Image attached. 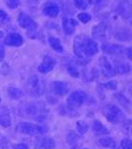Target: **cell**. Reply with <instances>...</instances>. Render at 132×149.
I'll use <instances>...</instances> for the list:
<instances>
[{
	"label": "cell",
	"mask_w": 132,
	"mask_h": 149,
	"mask_svg": "<svg viewBox=\"0 0 132 149\" xmlns=\"http://www.w3.org/2000/svg\"><path fill=\"white\" fill-rule=\"evenodd\" d=\"M105 118L111 123H119L124 119V113L118 107L114 104H107L102 109Z\"/></svg>",
	"instance_id": "5b68a950"
},
{
	"label": "cell",
	"mask_w": 132,
	"mask_h": 149,
	"mask_svg": "<svg viewBox=\"0 0 132 149\" xmlns=\"http://www.w3.org/2000/svg\"><path fill=\"white\" fill-rule=\"evenodd\" d=\"M59 6L56 3H54V2H48L46 5L44 6V8H43V13L51 18L57 17L58 14H59Z\"/></svg>",
	"instance_id": "5bb4252c"
},
{
	"label": "cell",
	"mask_w": 132,
	"mask_h": 149,
	"mask_svg": "<svg viewBox=\"0 0 132 149\" xmlns=\"http://www.w3.org/2000/svg\"><path fill=\"white\" fill-rule=\"evenodd\" d=\"M0 125L8 127L11 125V115L8 107H0Z\"/></svg>",
	"instance_id": "4fadbf2b"
},
{
	"label": "cell",
	"mask_w": 132,
	"mask_h": 149,
	"mask_svg": "<svg viewBox=\"0 0 132 149\" xmlns=\"http://www.w3.org/2000/svg\"><path fill=\"white\" fill-rule=\"evenodd\" d=\"M51 88L52 92L56 93L57 95H60V97H63V95H67L69 92V86L67 83H65V81H53Z\"/></svg>",
	"instance_id": "ba28073f"
},
{
	"label": "cell",
	"mask_w": 132,
	"mask_h": 149,
	"mask_svg": "<svg viewBox=\"0 0 132 149\" xmlns=\"http://www.w3.org/2000/svg\"><path fill=\"white\" fill-rule=\"evenodd\" d=\"M6 4L10 9H15V8H17V7L19 6L20 1H19V0H7Z\"/></svg>",
	"instance_id": "4316f807"
},
{
	"label": "cell",
	"mask_w": 132,
	"mask_h": 149,
	"mask_svg": "<svg viewBox=\"0 0 132 149\" xmlns=\"http://www.w3.org/2000/svg\"><path fill=\"white\" fill-rule=\"evenodd\" d=\"M105 31H106V27H105L104 24H98L97 26H95V27L92 29V34L94 37L100 39V38L105 36Z\"/></svg>",
	"instance_id": "ffe728a7"
},
{
	"label": "cell",
	"mask_w": 132,
	"mask_h": 149,
	"mask_svg": "<svg viewBox=\"0 0 132 149\" xmlns=\"http://www.w3.org/2000/svg\"><path fill=\"white\" fill-rule=\"evenodd\" d=\"M56 60L54 58L50 57V56H45L43 62L40 64V66L38 67V71L42 74H47L49 72H51L53 69L56 66Z\"/></svg>",
	"instance_id": "9c48e42d"
},
{
	"label": "cell",
	"mask_w": 132,
	"mask_h": 149,
	"mask_svg": "<svg viewBox=\"0 0 132 149\" xmlns=\"http://www.w3.org/2000/svg\"><path fill=\"white\" fill-rule=\"evenodd\" d=\"M25 90L28 95H32V97H38L44 93L45 85L39 77L32 76L29 78L27 84H26V86H25Z\"/></svg>",
	"instance_id": "3957f363"
},
{
	"label": "cell",
	"mask_w": 132,
	"mask_h": 149,
	"mask_svg": "<svg viewBox=\"0 0 132 149\" xmlns=\"http://www.w3.org/2000/svg\"><path fill=\"white\" fill-rule=\"evenodd\" d=\"M104 86L105 88H108V90H116V88H117V83H116V81H108V83L104 84Z\"/></svg>",
	"instance_id": "f1b7e54d"
},
{
	"label": "cell",
	"mask_w": 132,
	"mask_h": 149,
	"mask_svg": "<svg viewBox=\"0 0 132 149\" xmlns=\"http://www.w3.org/2000/svg\"><path fill=\"white\" fill-rule=\"evenodd\" d=\"M78 19L81 21V22H83V23H88V22H90V19H92V16L90 15V14H88V13H80L78 15Z\"/></svg>",
	"instance_id": "cb8c5ba5"
},
{
	"label": "cell",
	"mask_w": 132,
	"mask_h": 149,
	"mask_svg": "<svg viewBox=\"0 0 132 149\" xmlns=\"http://www.w3.org/2000/svg\"><path fill=\"white\" fill-rule=\"evenodd\" d=\"M56 147V142L51 137L38 138L35 143V149H54Z\"/></svg>",
	"instance_id": "8fae6325"
},
{
	"label": "cell",
	"mask_w": 132,
	"mask_h": 149,
	"mask_svg": "<svg viewBox=\"0 0 132 149\" xmlns=\"http://www.w3.org/2000/svg\"><path fill=\"white\" fill-rule=\"evenodd\" d=\"M4 43H5V45H7V46L19 47L23 44V38L18 33H9L5 37Z\"/></svg>",
	"instance_id": "7c38bea8"
},
{
	"label": "cell",
	"mask_w": 132,
	"mask_h": 149,
	"mask_svg": "<svg viewBox=\"0 0 132 149\" xmlns=\"http://www.w3.org/2000/svg\"><path fill=\"white\" fill-rule=\"evenodd\" d=\"M18 132L26 135H42L48 131V128L43 125H37V124L28 123V122H21L16 127Z\"/></svg>",
	"instance_id": "277c9868"
},
{
	"label": "cell",
	"mask_w": 132,
	"mask_h": 149,
	"mask_svg": "<svg viewBox=\"0 0 132 149\" xmlns=\"http://www.w3.org/2000/svg\"><path fill=\"white\" fill-rule=\"evenodd\" d=\"M76 130L80 132L81 134H85L88 130V125L85 121H78L76 122Z\"/></svg>",
	"instance_id": "603a6c76"
},
{
	"label": "cell",
	"mask_w": 132,
	"mask_h": 149,
	"mask_svg": "<svg viewBox=\"0 0 132 149\" xmlns=\"http://www.w3.org/2000/svg\"><path fill=\"white\" fill-rule=\"evenodd\" d=\"M8 21H9L8 15H7V14H6L4 11L0 10V24L5 23V22H8Z\"/></svg>",
	"instance_id": "f546056e"
},
{
	"label": "cell",
	"mask_w": 132,
	"mask_h": 149,
	"mask_svg": "<svg viewBox=\"0 0 132 149\" xmlns=\"http://www.w3.org/2000/svg\"><path fill=\"white\" fill-rule=\"evenodd\" d=\"M67 70H68V72H69V74H71L72 77H74V78H78V77H79V71H78V69H76L75 66L69 65V66L67 67Z\"/></svg>",
	"instance_id": "d4e9b609"
},
{
	"label": "cell",
	"mask_w": 132,
	"mask_h": 149,
	"mask_svg": "<svg viewBox=\"0 0 132 149\" xmlns=\"http://www.w3.org/2000/svg\"><path fill=\"white\" fill-rule=\"evenodd\" d=\"M3 57H4V51H3V48L0 45V60L3 59Z\"/></svg>",
	"instance_id": "1f68e13d"
},
{
	"label": "cell",
	"mask_w": 132,
	"mask_h": 149,
	"mask_svg": "<svg viewBox=\"0 0 132 149\" xmlns=\"http://www.w3.org/2000/svg\"><path fill=\"white\" fill-rule=\"evenodd\" d=\"M7 93H8L9 97L12 98V100H20L21 97H24L23 91H21L18 88H8Z\"/></svg>",
	"instance_id": "ac0fdd59"
},
{
	"label": "cell",
	"mask_w": 132,
	"mask_h": 149,
	"mask_svg": "<svg viewBox=\"0 0 132 149\" xmlns=\"http://www.w3.org/2000/svg\"><path fill=\"white\" fill-rule=\"evenodd\" d=\"M86 100V93L83 91H76L69 95L67 103L71 107H80Z\"/></svg>",
	"instance_id": "8992f818"
},
{
	"label": "cell",
	"mask_w": 132,
	"mask_h": 149,
	"mask_svg": "<svg viewBox=\"0 0 132 149\" xmlns=\"http://www.w3.org/2000/svg\"><path fill=\"white\" fill-rule=\"evenodd\" d=\"M74 51L79 58L85 59L86 57L94 56L98 52V48L94 41L85 35H80L74 41Z\"/></svg>",
	"instance_id": "6da1fadb"
},
{
	"label": "cell",
	"mask_w": 132,
	"mask_h": 149,
	"mask_svg": "<svg viewBox=\"0 0 132 149\" xmlns=\"http://www.w3.org/2000/svg\"><path fill=\"white\" fill-rule=\"evenodd\" d=\"M14 149H28V147L25 144L20 143V144H15V145H14Z\"/></svg>",
	"instance_id": "4dcf8cb0"
},
{
	"label": "cell",
	"mask_w": 132,
	"mask_h": 149,
	"mask_svg": "<svg viewBox=\"0 0 132 149\" xmlns=\"http://www.w3.org/2000/svg\"><path fill=\"white\" fill-rule=\"evenodd\" d=\"M78 26V22L74 18H64L63 28L67 35H72L75 32V29Z\"/></svg>",
	"instance_id": "9a60e30c"
},
{
	"label": "cell",
	"mask_w": 132,
	"mask_h": 149,
	"mask_svg": "<svg viewBox=\"0 0 132 149\" xmlns=\"http://www.w3.org/2000/svg\"><path fill=\"white\" fill-rule=\"evenodd\" d=\"M115 74H123L130 72V65L126 63H116L114 68Z\"/></svg>",
	"instance_id": "d6986e66"
},
{
	"label": "cell",
	"mask_w": 132,
	"mask_h": 149,
	"mask_svg": "<svg viewBox=\"0 0 132 149\" xmlns=\"http://www.w3.org/2000/svg\"><path fill=\"white\" fill-rule=\"evenodd\" d=\"M0 102H1V97H0Z\"/></svg>",
	"instance_id": "e575fe53"
},
{
	"label": "cell",
	"mask_w": 132,
	"mask_h": 149,
	"mask_svg": "<svg viewBox=\"0 0 132 149\" xmlns=\"http://www.w3.org/2000/svg\"><path fill=\"white\" fill-rule=\"evenodd\" d=\"M74 2H75V5L81 10H85L88 7V3L85 0H74Z\"/></svg>",
	"instance_id": "484cf974"
},
{
	"label": "cell",
	"mask_w": 132,
	"mask_h": 149,
	"mask_svg": "<svg viewBox=\"0 0 132 149\" xmlns=\"http://www.w3.org/2000/svg\"><path fill=\"white\" fill-rule=\"evenodd\" d=\"M49 43L55 51L63 52V50H64L63 46H62V44H61V42H60L59 39H57V38H55V37H50L49 38Z\"/></svg>",
	"instance_id": "44dd1931"
},
{
	"label": "cell",
	"mask_w": 132,
	"mask_h": 149,
	"mask_svg": "<svg viewBox=\"0 0 132 149\" xmlns=\"http://www.w3.org/2000/svg\"><path fill=\"white\" fill-rule=\"evenodd\" d=\"M48 112L49 110L46 104L42 102H24L22 105H20V113L23 116L30 117L36 120H42L46 118Z\"/></svg>",
	"instance_id": "7a4b0ae2"
},
{
	"label": "cell",
	"mask_w": 132,
	"mask_h": 149,
	"mask_svg": "<svg viewBox=\"0 0 132 149\" xmlns=\"http://www.w3.org/2000/svg\"><path fill=\"white\" fill-rule=\"evenodd\" d=\"M100 64V70H101V73L104 77L106 78H110V77L115 76V71L114 68L111 66V64L108 62V60L104 57H101L99 60Z\"/></svg>",
	"instance_id": "30bf717a"
},
{
	"label": "cell",
	"mask_w": 132,
	"mask_h": 149,
	"mask_svg": "<svg viewBox=\"0 0 132 149\" xmlns=\"http://www.w3.org/2000/svg\"><path fill=\"white\" fill-rule=\"evenodd\" d=\"M2 37H3V33L0 32V38H2Z\"/></svg>",
	"instance_id": "836d02e7"
},
{
	"label": "cell",
	"mask_w": 132,
	"mask_h": 149,
	"mask_svg": "<svg viewBox=\"0 0 132 149\" xmlns=\"http://www.w3.org/2000/svg\"><path fill=\"white\" fill-rule=\"evenodd\" d=\"M126 52H127V56H128V59H131V49H130V48H128Z\"/></svg>",
	"instance_id": "d6a6232c"
},
{
	"label": "cell",
	"mask_w": 132,
	"mask_h": 149,
	"mask_svg": "<svg viewBox=\"0 0 132 149\" xmlns=\"http://www.w3.org/2000/svg\"><path fill=\"white\" fill-rule=\"evenodd\" d=\"M121 148L122 149H132V142L130 139H123L121 141Z\"/></svg>",
	"instance_id": "83f0119b"
},
{
	"label": "cell",
	"mask_w": 132,
	"mask_h": 149,
	"mask_svg": "<svg viewBox=\"0 0 132 149\" xmlns=\"http://www.w3.org/2000/svg\"><path fill=\"white\" fill-rule=\"evenodd\" d=\"M92 130L97 135H105V134L109 133L108 129L98 120H94L92 122Z\"/></svg>",
	"instance_id": "2e32d148"
},
{
	"label": "cell",
	"mask_w": 132,
	"mask_h": 149,
	"mask_svg": "<svg viewBox=\"0 0 132 149\" xmlns=\"http://www.w3.org/2000/svg\"><path fill=\"white\" fill-rule=\"evenodd\" d=\"M100 145H102L104 147H111L113 148L116 146V143L111 137H105V138H100L99 139Z\"/></svg>",
	"instance_id": "7402d4cb"
},
{
	"label": "cell",
	"mask_w": 132,
	"mask_h": 149,
	"mask_svg": "<svg viewBox=\"0 0 132 149\" xmlns=\"http://www.w3.org/2000/svg\"><path fill=\"white\" fill-rule=\"evenodd\" d=\"M102 50L109 55H118L122 52V48L120 46L113 44H104L102 46Z\"/></svg>",
	"instance_id": "e0dca14e"
},
{
	"label": "cell",
	"mask_w": 132,
	"mask_h": 149,
	"mask_svg": "<svg viewBox=\"0 0 132 149\" xmlns=\"http://www.w3.org/2000/svg\"><path fill=\"white\" fill-rule=\"evenodd\" d=\"M18 24L24 29L27 30H34L37 28V23L33 20L30 16L25 13H20L18 16Z\"/></svg>",
	"instance_id": "52a82bcc"
}]
</instances>
